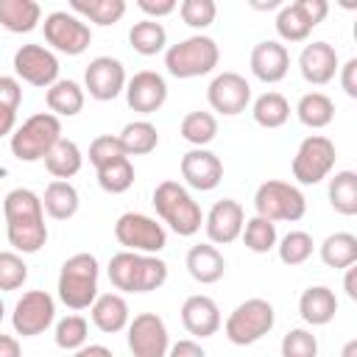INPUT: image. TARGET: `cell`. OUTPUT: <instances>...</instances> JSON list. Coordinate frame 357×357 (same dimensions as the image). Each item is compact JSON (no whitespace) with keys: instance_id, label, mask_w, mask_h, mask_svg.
Listing matches in <instances>:
<instances>
[{"instance_id":"1","label":"cell","mask_w":357,"mask_h":357,"mask_svg":"<svg viewBox=\"0 0 357 357\" xmlns=\"http://www.w3.org/2000/svg\"><path fill=\"white\" fill-rule=\"evenodd\" d=\"M3 215H6V237L20 254H36L47 243V226H45V209L42 198L28 187H14L3 198Z\"/></svg>"},{"instance_id":"2","label":"cell","mask_w":357,"mask_h":357,"mask_svg":"<svg viewBox=\"0 0 357 357\" xmlns=\"http://www.w3.org/2000/svg\"><path fill=\"white\" fill-rule=\"evenodd\" d=\"M109 282L123 293H151L167 282V262L156 254L120 251L109 259Z\"/></svg>"},{"instance_id":"3","label":"cell","mask_w":357,"mask_h":357,"mask_svg":"<svg viewBox=\"0 0 357 357\" xmlns=\"http://www.w3.org/2000/svg\"><path fill=\"white\" fill-rule=\"evenodd\" d=\"M153 209L178 237H192L204 223V212H201L198 201L173 178L156 184Z\"/></svg>"},{"instance_id":"4","label":"cell","mask_w":357,"mask_h":357,"mask_svg":"<svg viewBox=\"0 0 357 357\" xmlns=\"http://www.w3.org/2000/svg\"><path fill=\"white\" fill-rule=\"evenodd\" d=\"M59 298L70 310H86L98 298V259L86 251L73 254L59 271Z\"/></svg>"},{"instance_id":"5","label":"cell","mask_w":357,"mask_h":357,"mask_svg":"<svg viewBox=\"0 0 357 357\" xmlns=\"http://www.w3.org/2000/svg\"><path fill=\"white\" fill-rule=\"evenodd\" d=\"M220 50L212 36H187L178 45H170L165 53V67L173 78H198L218 67Z\"/></svg>"},{"instance_id":"6","label":"cell","mask_w":357,"mask_h":357,"mask_svg":"<svg viewBox=\"0 0 357 357\" xmlns=\"http://www.w3.org/2000/svg\"><path fill=\"white\" fill-rule=\"evenodd\" d=\"M61 139V120L50 112H39L28 117L20 128L11 134V153L20 162H39L47 156V151Z\"/></svg>"},{"instance_id":"7","label":"cell","mask_w":357,"mask_h":357,"mask_svg":"<svg viewBox=\"0 0 357 357\" xmlns=\"http://www.w3.org/2000/svg\"><path fill=\"white\" fill-rule=\"evenodd\" d=\"M254 209H257L259 218H265L271 223H276V220L296 223L307 212V198L296 184L279 181V178H268L254 192Z\"/></svg>"},{"instance_id":"8","label":"cell","mask_w":357,"mask_h":357,"mask_svg":"<svg viewBox=\"0 0 357 357\" xmlns=\"http://www.w3.org/2000/svg\"><path fill=\"white\" fill-rule=\"evenodd\" d=\"M276 312L271 307V301L265 298H248L243 304H237L231 310V315L223 324V332L229 337V343L234 346H251L257 340H262L271 329H273Z\"/></svg>"},{"instance_id":"9","label":"cell","mask_w":357,"mask_h":357,"mask_svg":"<svg viewBox=\"0 0 357 357\" xmlns=\"http://www.w3.org/2000/svg\"><path fill=\"white\" fill-rule=\"evenodd\" d=\"M335 159H337L335 142L324 134H310L301 139L293 156V178L298 184H318L332 173Z\"/></svg>"},{"instance_id":"10","label":"cell","mask_w":357,"mask_h":357,"mask_svg":"<svg viewBox=\"0 0 357 357\" xmlns=\"http://www.w3.org/2000/svg\"><path fill=\"white\" fill-rule=\"evenodd\" d=\"M114 237L126 251L137 254H159L167 245L165 226L142 212H123L114 223Z\"/></svg>"},{"instance_id":"11","label":"cell","mask_w":357,"mask_h":357,"mask_svg":"<svg viewBox=\"0 0 357 357\" xmlns=\"http://www.w3.org/2000/svg\"><path fill=\"white\" fill-rule=\"evenodd\" d=\"M42 28H45V42L53 50L67 53V56H81L89 47V42H92L89 25L81 17L70 14V11H53V14H47Z\"/></svg>"},{"instance_id":"12","label":"cell","mask_w":357,"mask_h":357,"mask_svg":"<svg viewBox=\"0 0 357 357\" xmlns=\"http://www.w3.org/2000/svg\"><path fill=\"white\" fill-rule=\"evenodd\" d=\"M53 318H56V301L45 290H28V293H22V298L14 304V312H11L14 332L22 335V337L42 335L53 324Z\"/></svg>"},{"instance_id":"13","label":"cell","mask_w":357,"mask_h":357,"mask_svg":"<svg viewBox=\"0 0 357 357\" xmlns=\"http://www.w3.org/2000/svg\"><path fill=\"white\" fill-rule=\"evenodd\" d=\"M128 349L134 357H167V326L156 312H139L128 321Z\"/></svg>"},{"instance_id":"14","label":"cell","mask_w":357,"mask_h":357,"mask_svg":"<svg viewBox=\"0 0 357 357\" xmlns=\"http://www.w3.org/2000/svg\"><path fill=\"white\" fill-rule=\"evenodd\" d=\"M14 73L31 86H53L59 81V59L42 45H22L14 53Z\"/></svg>"},{"instance_id":"15","label":"cell","mask_w":357,"mask_h":357,"mask_svg":"<svg viewBox=\"0 0 357 357\" xmlns=\"http://www.w3.org/2000/svg\"><path fill=\"white\" fill-rule=\"evenodd\" d=\"M84 86L95 100H114L126 89V67L120 59L98 56L84 70Z\"/></svg>"},{"instance_id":"16","label":"cell","mask_w":357,"mask_h":357,"mask_svg":"<svg viewBox=\"0 0 357 357\" xmlns=\"http://www.w3.org/2000/svg\"><path fill=\"white\" fill-rule=\"evenodd\" d=\"M206 100L215 112L234 117V114L245 112V106L251 103V86L240 73H220L212 78V84L206 89Z\"/></svg>"},{"instance_id":"17","label":"cell","mask_w":357,"mask_h":357,"mask_svg":"<svg viewBox=\"0 0 357 357\" xmlns=\"http://www.w3.org/2000/svg\"><path fill=\"white\" fill-rule=\"evenodd\" d=\"M126 100H128V106L134 109V112H139V114H153V112H159L162 106H165V100H167V84H165V78L159 75V73H153V70H139V73H134L128 81H126Z\"/></svg>"},{"instance_id":"18","label":"cell","mask_w":357,"mask_h":357,"mask_svg":"<svg viewBox=\"0 0 357 357\" xmlns=\"http://www.w3.org/2000/svg\"><path fill=\"white\" fill-rule=\"evenodd\" d=\"M243 223H245V212H243L240 201H234V198L218 201L209 209V215L204 218V229H206V237H209L212 245L234 243L243 231Z\"/></svg>"},{"instance_id":"19","label":"cell","mask_w":357,"mask_h":357,"mask_svg":"<svg viewBox=\"0 0 357 357\" xmlns=\"http://www.w3.org/2000/svg\"><path fill=\"white\" fill-rule=\"evenodd\" d=\"M181 178L201 192H209L220 184L223 178V162L206 151V148H192L181 156Z\"/></svg>"},{"instance_id":"20","label":"cell","mask_w":357,"mask_h":357,"mask_svg":"<svg viewBox=\"0 0 357 357\" xmlns=\"http://www.w3.org/2000/svg\"><path fill=\"white\" fill-rule=\"evenodd\" d=\"M298 70H301L307 84H315V86L329 84L335 78V73L340 70V59H337L335 45H329V42L304 45V50L298 56Z\"/></svg>"},{"instance_id":"21","label":"cell","mask_w":357,"mask_h":357,"mask_svg":"<svg viewBox=\"0 0 357 357\" xmlns=\"http://www.w3.org/2000/svg\"><path fill=\"white\" fill-rule=\"evenodd\" d=\"M290 70V53L282 42L276 39H265L257 42L251 50V73L254 78H259L262 84H276L287 75Z\"/></svg>"},{"instance_id":"22","label":"cell","mask_w":357,"mask_h":357,"mask_svg":"<svg viewBox=\"0 0 357 357\" xmlns=\"http://www.w3.org/2000/svg\"><path fill=\"white\" fill-rule=\"evenodd\" d=\"M181 324L195 337H212L220 329V310L209 296H190L181 304Z\"/></svg>"},{"instance_id":"23","label":"cell","mask_w":357,"mask_h":357,"mask_svg":"<svg viewBox=\"0 0 357 357\" xmlns=\"http://www.w3.org/2000/svg\"><path fill=\"white\" fill-rule=\"evenodd\" d=\"M187 271L201 284H215L226 273V259L212 243H198L187 251Z\"/></svg>"},{"instance_id":"24","label":"cell","mask_w":357,"mask_h":357,"mask_svg":"<svg viewBox=\"0 0 357 357\" xmlns=\"http://www.w3.org/2000/svg\"><path fill=\"white\" fill-rule=\"evenodd\" d=\"M298 312L307 324L312 326H326L335 312H337V298L335 293L326 287V284H315V287H307L298 298Z\"/></svg>"},{"instance_id":"25","label":"cell","mask_w":357,"mask_h":357,"mask_svg":"<svg viewBox=\"0 0 357 357\" xmlns=\"http://www.w3.org/2000/svg\"><path fill=\"white\" fill-rule=\"evenodd\" d=\"M92 324L106 332V335H114L120 329L128 326V304L120 293H103L92 301Z\"/></svg>"},{"instance_id":"26","label":"cell","mask_w":357,"mask_h":357,"mask_svg":"<svg viewBox=\"0 0 357 357\" xmlns=\"http://www.w3.org/2000/svg\"><path fill=\"white\" fill-rule=\"evenodd\" d=\"M42 20L36 0H0V25L11 33H31Z\"/></svg>"},{"instance_id":"27","label":"cell","mask_w":357,"mask_h":357,"mask_svg":"<svg viewBox=\"0 0 357 357\" xmlns=\"http://www.w3.org/2000/svg\"><path fill=\"white\" fill-rule=\"evenodd\" d=\"M45 103L56 117H75L84 109V89L70 78H59L53 86H47Z\"/></svg>"},{"instance_id":"28","label":"cell","mask_w":357,"mask_h":357,"mask_svg":"<svg viewBox=\"0 0 357 357\" xmlns=\"http://www.w3.org/2000/svg\"><path fill=\"white\" fill-rule=\"evenodd\" d=\"M81 165H84L81 148H78L73 139H67V137H61V139L47 151V156H45L47 173H50L53 178H59V181L73 178V176L81 170Z\"/></svg>"},{"instance_id":"29","label":"cell","mask_w":357,"mask_h":357,"mask_svg":"<svg viewBox=\"0 0 357 357\" xmlns=\"http://www.w3.org/2000/svg\"><path fill=\"white\" fill-rule=\"evenodd\" d=\"M78 190L70 184V181H50L45 187V195H42V209L53 218V220H70L75 212H78Z\"/></svg>"},{"instance_id":"30","label":"cell","mask_w":357,"mask_h":357,"mask_svg":"<svg viewBox=\"0 0 357 357\" xmlns=\"http://www.w3.org/2000/svg\"><path fill=\"white\" fill-rule=\"evenodd\" d=\"M321 262L335 271H346L357 262V237L351 231H335L321 243Z\"/></svg>"},{"instance_id":"31","label":"cell","mask_w":357,"mask_h":357,"mask_svg":"<svg viewBox=\"0 0 357 357\" xmlns=\"http://www.w3.org/2000/svg\"><path fill=\"white\" fill-rule=\"evenodd\" d=\"M296 114L307 128H326L335 120V100L324 92H307L298 98Z\"/></svg>"},{"instance_id":"32","label":"cell","mask_w":357,"mask_h":357,"mask_svg":"<svg viewBox=\"0 0 357 357\" xmlns=\"http://www.w3.org/2000/svg\"><path fill=\"white\" fill-rule=\"evenodd\" d=\"M117 137H120V145H123L126 156H145V153H151L159 145V131L148 120L126 123Z\"/></svg>"},{"instance_id":"33","label":"cell","mask_w":357,"mask_h":357,"mask_svg":"<svg viewBox=\"0 0 357 357\" xmlns=\"http://www.w3.org/2000/svg\"><path fill=\"white\" fill-rule=\"evenodd\" d=\"M329 204L337 215H357V173L354 170H337L329 178Z\"/></svg>"},{"instance_id":"34","label":"cell","mask_w":357,"mask_h":357,"mask_svg":"<svg viewBox=\"0 0 357 357\" xmlns=\"http://www.w3.org/2000/svg\"><path fill=\"white\" fill-rule=\"evenodd\" d=\"M128 42L139 56H156L167 45V31L156 20H139L128 31Z\"/></svg>"},{"instance_id":"35","label":"cell","mask_w":357,"mask_h":357,"mask_svg":"<svg viewBox=\"0 0 357 357\" xmlns=\"http://www.w3.org/2000/svg\"><path fill=\"white\" fill-rule=\"evenodd\" d=\"M251 114H254V123L257 126H262V128H279L290 117V103L279 92H265V95H259L254 100Z\"/></svg>"},{"instance_id":"36","label":"cell","mask_w":357,"mask_h":357,"mask_svg":"<svg viewBox=\"0 0 357 357\" xmlns=\"http://www.w3.org/2000/svg\"><path fill=\"white\" fill-rule=\"evenodd\" d=\"M70 8L89 22L114 25L126 14V0H70Z\"/></svg>"},{"instance_id":"37","label":"cell","mask_w":357,"mask_h":357,"mask_svg":"<svg viewBox=\"0 0 357 357\" xmlns=\"http://www.w3.org/2000/svg\"><path fill=\"white\" fill-rule=\"evenodd\" d=\"M240 237H243V243H245L248 251H254V254H268L271 248H276V223H271V220L254 215V218H248V220L243 223Z\"/></svg>"},{"instance_id":"38","label":"cell","mask_w":357,"mask_h":357,"mask_svg":"<svg viewBox=\"0 0 357 357\" xmlns=\"http://www.w3.org/2000/svg\"><path fill=\"white\" fill-rule=\"evenodd\" d=\"M181 137L190 145H195V148L209 145L218 137V120H215V114H209V112H190V114H184V120H181Z\"/></svg>"},{"instance_id":"39","label":"cell","mask_w":357,"mask_h":357,"mask_svg":"<svg viewBox=\"0 0 357 357\" xmlns=\"http://www.w3.org/2000/svg\"><path fill=\"white\" fill-rule=\"evenodd\" d=\"M312 25L307 22L304 11L298 8V3H287L279 8L276 14V33L284 39V42H304L310 36Z\"/></svg>"},{"instance_id":"40","label":"cell","mask_w":357,"mask_h":357,"mask_svg":"<svg viewBox=\"0 0 357 357\" xmlns=\"http://www.w3.org/2000/svg\"><path fill=\"white\" fill-rule=\"evenodd\" d=\"M98 184H100V190H106L112 195L126 192L134 184V165L128 162V156L114 159V162L98 167Z\"/></svg>"},{"instance_id":"41","label":"cell","mask_w":357,"mask_h":357,"mask_svg":"<svg viewBox=\"0 0 357 357\" xmlns=\"http://www.w3.org/2000/svg\"><path fill=\"white\" fill-rule=\"evenodd\" d=\"M276 248H279V259H282L284 265H301V262H307V259L312 257L315 243H312V237H310L307 231L293 229V231H287V234L279 240Z\"/></svg>"},{"instance_id":"42","label":"cell","mask_w":357,"mask_h":357,"mask_svg":"<svg viewBox=\"0 0 357 357\" xmlns=\"http://www.w3.org/2000/svg\"><path fill=\"white\" fill-rule=\"evenodd\" d=\"M86 335H89V324L81 315H67L56 324V346L59 349L78 351L81 346H86Z\"/></svg>"},{"instance_id":"43","label":"cell","mask_w":357,"mask_h":357,"mask_svg":"<svg viewBox=\"0 0 357 357\" xmlns=\"http://www.w3.org/2000/svg\"><path fill=\"white\" fill-rule=\"evenodd\" d=\"M28 279V265L17 251H0V290H17Z\"/></svg>"},{"instance_id":"44","label":"cell","mask_w":357,"mask_h":357,"mask_svg":"<svg viewBox=\"0 0 357 357\" xmlns=\"http://www.w3.org/2000/svg\"><path fill=\"white\" fill-rule=\"evenodd\" d=\"M178 14H181V20L190 28H198L201 31V28H209L215 22L218 6H215V0H181Z\"/></svg>"},{"instance_id":"45","label":"cell","mask_w":357,"mask_h":357,"mask_svg":"<svg viewBox=\"0 0 357 357\" xmlns=\"http://www.w3.org/2000/svg\"><path fill=\"white\" fill-rule=\"evenodd\" d=\"M282 357H318V340L307 329H290L282 337Z\"/></svg>"},{"instance_id":"46","label":"cell","mask_w":357,"mask_h":357,"mask_svg":"<svg viewBox=\"0 0 357 357\" xmlns=\"http://www.w3.org/2000/svg\"><path fill=\"white\" fill-rule=\"evenodd\" d=\"M123 156H126V151H123V145H120V137L100 134V137H95L92 145H89V162L95 165V170L103 167V165H109V162H114V159H123Z\"/></svg>"},{"instance_id":"47","label":"cell","mask_w":357,"mask_h":357,"mask_svg":"<svg viewBox=\"0 0 357 357\" xmlns=\"http://www.w3.org/2000/svg\"><path fill=\"white\" fill-rule=\"evenodd\" d=\"M22 103V86L17 78L11 75H0V109H11L17 112Z\"/></svg>"},{"instance_id":"48","label":"cell","mask_w":357,"mask_h":357,"mask_svg":"<svg viewBox=\"0 0 357 357\" xmlns=\"http://www.w3.org/2000/svg\"><path fill=\"white\" fill-rule=\"evenodd\" d=\"M298 3V8L304 11V17H307V22L315 28V25H321L324 22V17L329 14V3L326 0H296Z\"/></svg>"},{"instance_id":"49","label":"cell","mask_w":357,"mask_h":357,"mask_svg":"<svg viewBox=\"0 0 357 357\" xmlns=\"http://www.w3.org/2000/svg\"><path fill=\"white\" fill-rule=\"evenodd\" d=\"M137 8L142 14L159 20V17H167V14L176 11V0H137Z\"/></svg>"},{"instance_id":"50","label":"cell","mask_w":357,"mask_h":357,"mask_svg":"<svg viewBox=\"0 0 357 357\" xmlns=\"http://www.w3.org/2000/svg\"><path fill=\"white\" fill-rule=\"evenodd\" d=\"M337 73H340V86H343V92H346L349 98H357V59H349Z\"/></svg>"},{"instance_id":"51","label":"cell","mask_w":357,"mask_h":357,"mask_svg":"<svg viewBox=\"0 0 357 357\" xmlns=\"http://www.w3.org/2000/svg\"><path fill=\"white\" fill-rule=\"evenodd\" d=\"M167 357H206V351L195 340H178L167 349Z\"/></svg>"},{"instance_id":"52","label":"cell","mask_w":357,"mask_h":357,"mask_svg":"<svg viewBox=\"0 0 357 357\" xmlns=\"http://www.w3.org/2000/svg\"><path fill=\"white\" fill-rule=\"evenodd\" d=\"M0 357H22L20 340L11 337V335H3V332H0Z\"/></svg>"},{"instance_id":"53","label":"cell","mask_w":357,"mask_h":357,"mask_svg":"<svg viewBox=\"0 0 357 357\" xmlns=\"http://www.w3.org/2000/svg\"><path fill=\"white\" fill-rule=\"evenodd\" d=\"M73 357H114L112 349L100 346V343H89V346H81L78 351H73Z\"/></svg>"},{"instance_id":"54","label":"cell","mask_w":357,"mask_h":357,"mask_svg":"<svg viewBox=\"0 0 357 357\" xmlns=\"http://www.w3.org/2000/svg\"><path fill=\"white\" fill-rule=\"evenodd\" d=\"M343 290H346V296H349L351 301H357V268H354V265H349V268H346Z\"/></svg>"},{"instance_id":"55","label":"cell","mask_w":357,"mask_h":357,"mask_svg":"<svg viewBox=\"0 0 357 357\" xmlns=\"http://www.w3.org/2000/svg\"><path fill=\"white\" fill-rule=\"evenodd\" d=\"M14 126H17V112H11V109H0V137L14 134Z\"/></svg>"},{"instance_id":"56","label":"cell","mask_w":357,"mask_h":357,"mask_svg":"<svg viewBox=\"0 0 357 357\" xmlns=\"http://www.w3.org/2000/svg\"><path fill=\"white\" fill-rule=\"evenodd\" d=\"M340 357H357V337H351V340H346V346H343V351H340Z\"/></svg>"},{"instance_id":"57","label":"cell","mask_w":357,"mask_h":357,"mask_svg":"<svg viewBox=\"0 0 357 357\" xmlns=\"http://www.w3.org/2000/svg\"><path fill=\"white\" fill-rule=\"evenodd\" d=\"M279 0H268V3H254V8H276Z\"/></svg>"},{"instance_id":"58","label":"cell","mask_w":357,"mask_h":357,"mask_svg":"<svg viewBox=\"0 0 357 357\" xmlns=\"http://www.w3.org/2000/svg\"><path fill=\"white\" fill-rule=\"evenodd\" d=\"M3 315H6V307H3V298H0V321H3Z\"/></svg>"}]
</instances>
